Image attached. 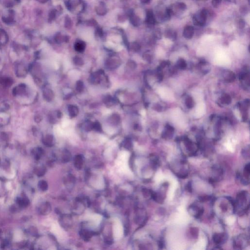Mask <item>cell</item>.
I'll return each instance as SVG.
<instances>
[{
  "label": "cell",
  "mask_w": 250,
  "mask_h": 250,
  "mask_svg": "<svg viewBox=\"0 0 250 250\" xmlns=\"http://www.w3.org/2000/svg\"><path fill=\"white\" fill-rule=\"evenodd\" d=\"M194 33V28L191 26H187L184 30L183 36L186 38H192Z\"/></svg>",
  "instance_id": "cell-10"
},
{
  "label": "cell",
  "mask_w": 250,
  "mask_h": 250,
  "mask_svg": "<svg viewBox=\"0 0 250 250\" xmlns=\"http://www.w3.org/2000/svg\"><path fill=\"white\" fill-rule=\"evenodd\" d=\"M205 112V106L204 103H200L197 106L196 109V116L198 117L202 116Z\"/></svg>",
  "instance_id": "cell-11"
},
{
  "label": "cell",
  "mask_w": 250,
  "mask_h": 250,
  "mask_svg": "<svg viewBox=\"0 0 250 250\" xmlns=\"http://www.w3.org/2000/svg\"><path fill=\"white\" fill-rule=\"evenodd\" d=\"M249 209V195L248 192L245 191L239 192L236 196V200H235V206L233 207V212L237 213L240 216L243 215L248 211Z\"/></svg>",
  "instance_id": "cell-1"
},
{
  "label": "cell",
  "mask_w": 250,
  "mask_h": 250,
  "mask_svg": "<svg viewBox=\"0 0 250 250\" xmlns=\"http://www.w3.org/2000/svg\"><path fill=\"white\" fill-rule=\"evenodd\" d=\"M220 206L221 209V210H222V211H223L224 212H227V210H228V205H227L226 203H222L221 205Z\"/></svg>",
  "instance_id": "cell-13"
},
{
  "label": "cell",
  "mask_w": 250,
  "mask_h": 250,
  "mask_svg": "<svg viewBox=\"0 0 250 250\" xmlns=\"http://www.w3.org/2000/svg\"><path fill=\"white\" fill-rule=\"evenodd\" d=\"M207 12L206 9H203L198 16H195L193 18L194 24L196 26H204L206 21Z\"/></svg>",
  "instance_id": "cell-8"
},
{
  "label": "cell",
  "mask_w": 250,
  "mask_h": 250,
  "mask_svg": "<svg viewBox=\"0 0 250 250\" xmlns=\"http://www.w3.org/2000/svg\"><path fill=\"white\" fill-rule=\"evenodd\" d=\"M239 27L240 28H244L245 27V22L243 20L241 19L239 22Z\"/></svg>",
  "instance_id": "cell-16"
},
{
  "label": "cell",
  "mask_w": 250,
  "mask_h": 250,
  "mask_svg": "<svg viewBox=\"0 0 250 250\" xmlns=\"http://www.w3.org/2000/svg\"><path fill=\"white\" fill-rule=\"evenodd\" d=\"M39 186H40V188H42L43 190H44L46 187V184L45 183V182H40V183H39Z\"/></svg>",
  "instance_id": "cell-19"
},
{
  "label": "cell",
  "mask_w": 250,
  "mask_h": 250,
  "mask_svg": "<svg viewBox=\"0 0 250 250\" xmlns=\"http://www.w3.org/2000/svg\"><path fill=\"white\" fill-rule=\"evenodd\" d=\"M249 244V237L245 234L239 235L233 239V246L234 249L241 250L246 247Z\"/></svg>",
  "instance_id": "cell-2"
},
{
  "label": "cell",
  "mask_w": 250,
  "mask_h": 250,
  "mask_svg": "<svg viewBox=\"0 0 250 250\" xmlns=\"http://www.w3.org/2000/svg\"><path fill=\"white\" fill-rule=\"evenodd\" d=\"M186 188L187 191H188V192H192V185H191V181H190L187 184V185L186 187Z\"/></svg>",
  "instance_id": "cell-14"
},
{
  "label": "cell",
  "mask_w": 250,
  "mask_h": 250,
  "mask_svg": "<svg viewBox=\"0 0 250 250\" xmlns=\"http://www.w3.org/2000/svg\"><path fill=\"white\" fill-rule=\"evenodd\" d=\"M147 21L148 23L150 24H154L155 23V19L153 15V12L149 11L147 13Z\"/></svg>",
  "instance_id": "cell-12"
},
{
  "label": "cell",
  "mask_w": 250,
  "mask_h": 250,
  "mask_svg": "<svg viewBox=\"0 0 250 250\" xmlns=\"http://www.w3.org/2000/svg\"><path fill=\"white\" fill-rule=\"evenodd\" d=\"M178 7L181 9H185L186 8V5L184 3H179L178 4Z\"/></svg>",
  "instance_id": "cell-18"
},
{
  "label": "cell",
  "mask_w": 250,
  "mask_h": 250,
  "mask_svg": "<svg viewBox=\"0 0 250 250\" xmlns=\"http://www.w3.org/2000/svg\"><path fill=\"white\" fill-rule=\"evenodd\" d=\"M250 163H248L245 165V167L244 168L243 176H241L240 175V173H239V175L237 176V177H239V179H240L241 183L243 185H248L249 184L250 173Z\"/></svg>",
  "instance_id": "cell-6"
},
{
  "label": "cell",
  "mask_w": 250,
  "mask_h": 250,
  "mask_svg": "<svg viewBox=\"0 0 250 250\" xmlns=\"http://www.w3.org/2000/svg\"><path fill=\"white\" fill-rule=\"evenodd\" d=\"M159 94L162 98L166 100H171L172 98V94L169 90L164 87L159 89Z\"/></svg>",
  "instance_id": "cell-9"
},
{
  "label": "cell",
  "mask_w": 250,
  "mask_h": 250,
  "mask_svg": "<svg viewBox=\"0 0 250 250\" xmlns=\"http://www.w3.org/2000/svg\"><path fill=\"white\" fill-rule=\"evenodd\" d=\"M213 172V177L210 178V182L214 183V182H218L219 180L222 179L224 174L223 169L219 166L214 165L212 168Z\"/></svg>",
  "instance_id": "cell-4"
},
{
  "label": "cell",
  "mask_w": 250,
  "mask_h": 250,
  "mask_svg": "<svg viewBox=\"0 0 250 250\" xmlns=\"http://www.w3.org/2000/svg\"><path fill=\"white\" fill-rule=\"evenodd\" d=\"M76 47H77V49H78L79 50H82L84 49L83 45L80 43H79L78 44H77Z\"/></svg>",
  "instance_id": "cell-17"
},
{
  "label": "cell",
  "mask_w": 250,
  "mask_h": 250,
  "mask_svg": "<svg viewBox=\"0 0 250 250\" xmlns=\"http://www.w3.org/2000/svg\"><path fill=\"white\" fill-rule=\"evenodd\" d=\"M197 229L195 228H192L191 229V233H192V235L193 236L195 237V236L198 235V229Z\"/></svg>",
  "instance_id": "cell-15"
},
{
  "label": "cell",
  "mask_w": 250,
  "mask_h": 250,
  "mask_svg": "<svg viewBox=\"0 0 250 250\" xmlns=\"http://www.w3.org/2000/svg\"><path fill=\"white\" fill-rule=\"evenodd\" d=\"M228 235L225 233H215L213 236V239L217 246H219L220 245L225 243L228 240Z\"/></svg>",
  "instance_id": "cell-7"
},
{
  "label": "cell",
  "mask_w": 250,
  "mask_h": 250,
  "mask_svg": "<svg viewBox=\"0 0 250 250\" xmlns=\"http://www.w3.org/2000/svg\"><path fill=\"white\" fill-rule=\"evenodd\" d=\"M200 1H206V0H200Z\"/></svg>",
  "instance_id": "cell-20"
},
{
  "label": "cell",
  "mask_w": 250,
  "mask_h": 250,
  "mask_svg": "<svg viewBox=\"0 0 250 250\" xmlns=\"http://www.w3.org/2000/svg\"><path fill=\"white\" fill-rule=\"evenodd\" d=\"M188 212L192 215L193 217L196 219H199L204 214V209L203 207L199 206L198 204H191L188 207Z\"/></svg>",
  "instance_id": "cell-5"
},
{
  "label": "cell",
  "mask_w": 250,
  "mask_h": 250,
  "mask_svg": "<svg viewBox=\"0 0 250 250\" xmlns=\"http://www.w3.org/2000/svg\"><path fill=\"white\" fill-rule=\"evenodd\" d=\"M168 184L164 183L158 192H151V196L157 202L162 204L164 201L166 195Z\"/></svg>",
  "instance_id": "cell-3"
}]
</instances>
